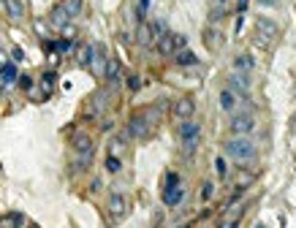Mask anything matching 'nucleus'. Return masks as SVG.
<instances>
[{
    "instance_id": "nucleus-1",
    "label": "nucleus",
    "mask_w": 296,
    "mask_h": 228,
    "mask_svg": "<svg viewBox=\"0 0 296 228\" xmlns=\"http://www.w3.org/2000/svg\"><path fill=\"white\" fill-rule=\"evenodd\" d=\"M223 152H226L228 158H234V160H250L255 155V147H253L250 138L234 136V138H228L226 144H223Z\"/></svg>"
},
{
    "instance_id": "nucleus-2",
    "label": "nucleus",
    "mask_w": 296,
    "mask_h": 228,
    "mask_svg": "<svg viewBox=\"0 0 296 228\" xmlns=\"http://www.w3.org/2000/svg\"><path fill=\"white\" fill-rule=\"evenodd\" d=\"M199 136H201V125L193 122V120H182L179 122V138H182V147L185 152H193L199 147Z\"/></svg>"
},
{
    "instance_id": "nucleus-3",
    "label": "nucleus",
    "mask_w": 296,
    "mask_h": 228,
    "mask_svg": "<svg viewBox=\"0 0 296 228\" xmlns=\"http://www.w3.org/2000/svg\"><path fill=\"white\" fill-rule=\"evenodd\" d=\"M275 35H277V25L272 19H255V44H258V46H264L266 49L269 44L275 41Z\"/></svg>"
},
{
    "instance_id": "nucleus-4",
    "label": "nucleus",
    "mask_w": 296,
    "mask_h": 228,
    "mask_svg": "<svg viewBox=\"0 0 296 228\" xmlns=\"http://www.w3.org/2000/svg\"><path fill=\"white\" fill-rule=\"evenodd\" d=\"M253 128H255V120L250 114H234L231 122H228V131L234 136H248V133H253Z\"/></svg>"
},
{
    "instance_id": "nucleus-5",
    "label": "nucleus",
    "mask_w": 296,
    "mask_h": 228,
    "mask_svg": "<svg viewBox=\"0 0 296 228\" xmlns=\"http://www.w3.org/2000/svg\"><path fill=\"white\" fill-rule=\"evenodd\" d=\"M228 87H231L236 95H245V98L250 95V79L242 74V71H231V74H228Z\"/></svg>"
},
{
    "instance_id": "nucleus-6",
    "label": "nucleus",
    "mask_w": 296,
    "mask_h": 228,
    "mask_svg": "<svg viewBox=\"0 0 296 228\" xmlns=\"http://www.w3.org/2000/svg\"><path fill=\"white\" fill-rule=\"evenodd\" d=\"M193 111H196V104H193V98H179L171 104V114L182 122V120H193Z\"/></svg>"
},
{
    "instance_id": "nucleus-7",
    "label": "nucleus",
    "mask_w": 296,
    "mask_h": 228,
    "mask_svg": "<svg viewBox=\"0 0 296 228\" xmlns=\"http://www.w3.org/2000/svg\"><path fill=\"white\" fill-rule=\"evenodd\" d=\"M16 79H19V76H16V65L3 57V62H0V84H3V92H6L8 87H14Z\"/></svg>"
},
{
    "instance_id": "nucleus-8",
    "label": "nucleus",
    "mask_w": 296,
    "mask_h": 228,
    "mask_svg": "<svg viewBox=\"0 0 296 228\" xmlns=\"http://www.w3.org/2000/svg\"><path fill=\"white\" fill-rule=\"evenodd\" d=\"M68 22H71V16H68V11H65L62 6L52 8V14H49V25H52V28L62 30V28H68Z\"/></svg>"
},
{
    "instance_id": "nucleus-9",
    "label": "nucleus",
    "mask_w": 296,
    "mask_h": 228,
    "mask_svg": "<svg viewBox=\"0 0 296 228\" xmlns=\"http://www.w3.org/2000/svg\"><path fill=\"white\" fill-rule=\"evenodd\" d=\"M147 133H150V128H147V120L144 117H131V122H128V136L133 138H144Z\"/></svg>"
},
{
    "instance_id": "nucleus-10",
    "label": "nucleus",
    "mask_w": 296,
    "mask_h": 228,
    "mask_svg": "<svg viewBox=\"0 0 296 228\" xmlns=\"http://www.w3.org/2000/svg\"><path fill=\"white\" fill-rule=\"evenodd\" d=\"M158 52L160 55H177V33H166L163 38H158Z\"/></svg>"
},
{
    "instance_id": "nucleus-11",
    "label": "nucleus",
    "mask_w": 296,
    "mask_h": 228,
    "mask_svg": "<svg viewBox=\"0 0 296 228\" xmlns=\"http://www.w3.org/2000/svg\"><path fill=\"white\" fill-rule=\"evenodd\" d=\"M3 11L8 19H22L25 16V3L22 0H3Z\"/></svg>"
},
{
    "instance_id": "nucleus-12",
    "label": "nucleus",
    "mask_w": 296,
    "mask_h": 228,
    "mask_svg": "<svg viewBox=\"0 0 296 228\" xmlns=\"http://www.w3.org/2000/svg\"><path fill=\"white\" fill-rule=\"evenodd\" d=\"M125 209H128V204H125V196H123V193H111V196H109V212H111V217H123Z\"/></svg>"
},
{
    "instance_id": "nucleus-13",
    "label": "nucleus",
    "mask_w": 296,
    "mask_h": 228,
    "mask_svg": "<svg viewBox=\"0 0 296 228\" xmlns=\"http://www.w3.org/2000/svg\"><path fill=\"white\" fill-rule=\"evenodd\" d=\"M182 196H185V190H182L179 185L163 187V204H166V207H177L179 201H182Z\"/></svg>"
},
{
    "instance_id": "nucleus-14",
    "label": "nucleus",
    "mask_w": 296,
    "mask_h": 228,
    "mask_svg": "<svg viewBox=\"0 0 296 228\" xmlns=\"http://www.w3.org/2000/svg\"><path fill=\"white\" fill-rule=\"evenodd\" d=\"M74 150L79 152V155H93V138H90L87 133H76L74 136Z\"/></svg>"
},
{
    "instance_id": "nucleus-15",
    "label": "nucleus",
    "mask_w": 296,
    "mask_h": 228,
    "mask_svg": "<svg viewBox=\"0 0 296 228\" xmlns=\"http://www.w3.org/2000/svg\"><path fill=\"white\" fill-rule=\"evenodd\" d=\"M136 41L141 44V46H150V44L155 41V33H152V25H147V22H139V30H136Z\"/></svg>"
},
{
    "instance_id": "nucleus-16",
    "label": "nucleus",
    "mask_w": 296,
    "mask_h": 228,
    "mask_svg": "<svg viewBox=\"0 0 296 228\" xmlns=\"http://www.w3.org/2000/svg\"><path fill=\"white\" fill-rule=\"evenodd\" d=\"M218 101H220V109H223V111H234V106H236V92L231 90V87H226V90H220Z\"/></svg>"
},
{
    "instance_id": "nucleus-17",
    "label": "nucleus",
    "mask_w": 296,
    "mask_h": 228,
    "mask_svg": "<svg viewBox=\"0 0 296 228\" xmlns=\"http://www.w3.org/2000/svg\"><path fill=\"white\" fill-rule=\"evenodd\" d=\"M104 76H106V82H109V84H117V82H120V62L114 60V57H109Z\"/></svg>"
},
{
    "instance_id": "nucleus-18",
    "label": "nucleus",
    "mask_w": 296,
    "mask_h": 228,
    "mask_svg": "<svg viewBox=\"0 0 296 228\" xmlns=\"http://www.w3.org/2000/svg\"><path fill=\"white\" fill-rule=\"evenodd\" d=\"M204 44H209L212 49H220V44H223V35L218 33L215 28H204Z\"/></svg>"
},
{
    "instance_id": "nucleus-19",
    "label": "nucleus",
    "mask_w": 296,
    "mask_h": 228,
    "mask_svg": "<svg viewBox=\"0 0 296 228\" xmlns=\"http://www.w3.org/2000/svg\"><path fill=\"white\" fill-rule=\"evenodd\" d=\"M52 87H55V74H52V71H47V74L41 76V101L44 98H49V92H52Z\"/></svg>"
},
{
    "instance_id": "nucleus-20",
    "label": "nucleus",
    "mask_w": 296,
    "mask_h": 228,
    "mask_svg": "<svg viewBox=\"0 0 296 228\" xmlns=\"http://www.w3.org/2000/svg\"><path fill=\"white\" fill-rule=\"evenodd\" d=\"M253 65H255V60L250 55H236L234 57V68L242 71V74H245V71H253Z\"/></svg>"
},
{
    "instance_id": "nucleus-21",
    "label": "nucleus",
    "mask_w": 296,
    "mask_h": 228,
    "mask_svg": "<svg viewBox=\"0 0 296 228\" xmlns=\"http://www.w3.org/2000/svg\"><path fill=\"white\" fill-rule=\"evenodd\" d=\"M174 60H177V65H187V68H190V65H196V62H199V57L193 55L190 49H182V52H177V57H174Z\"/></svg>"
},
{
    "instance_id": "nucleus-22",
    "label": "nucleus",
    "mask_w": 296,
    "mask_h": 228,
    "mask_svg": "<svg viewBox=\"0 0 296 228\" xmlns=\"http://www.w3.org/2000/svg\"><path fill=\"white\" fill-rule=\"evenodd\" d=\"M93 57H95V49H93V46H82V49H79V65L87 68L90 62H93Z\"/></svg>"
},
{
    "instance_id": "nucleus-23",
    "label": "nucleus",
    "mask_w": 296,
    "mask_h": 228,
    "mask_svg": "<svg viewBox=\"0 0 296 228\" xmlns=\"http://www.w3.org/2000/svg\"><path fill=\"white\" fill-rule=\"evenodd\" d=\"M90 160H93V155H79V152H76V158H74V171H84V168L90 166Z\"/></svg>"
},
{
    "instance_id": "nucleus-24",
    "label": "nucleus",
    "mask_w": 296,
    "mask_h": 228,
    "mask_svg": "<svg viewBox=\"0 0 296 228\" xmlns=\"http://www.w3.org/2000/svg\"><path fill=\"white\" fill-rule=\"evenodd\" d=\"M62 8H65V11H68V16L74 19V16L82 11V0H65V3H62Z\"/></svg>"
},
{
    "instance_id": "nucleus-25",
    "label": "nucleus",
    "mask_w": 296,
    "mask_h": 228,
    "mask_svg": "<svg viewBox=\"0 0 296 228\" xmlns=\"http://www.w3.org/2000/svg\"><path fill=\"white\" fill-rule=\"evenodd\" d=\"M120 168H123V160H120L117 155H109V158H106V171H111V174H117Z\"/></svg>"
},
{
    "instance_id": "nucleus-26",
    "label": "nucleus",
    "mask_w": 296,
    "mask_h": 228,
    "mask_svg": "<svg viewBox=\"0 0 296 228\" xmlns=\"http://www.w3.org/2000/svg\"><path fill=\"white\" fill-rule=\"evenodd\" d=\"M199 196H201V201H209V198L215 196V185H212V182H201Z\"/></svg>"
},
{
    "instance_id": "nucleus-27",
    "label": "nucleus",
    "mask_w": 296,
    "mask_h": 228,
    "mask_svg": "<svg viewBox=\"0 0 296 228\" xmlns=\"http://www.w3.org/2000/svg\"><path fill=\"white\" fill-rule=\"evenodd\" d=\"M147 8H150V0H139V19H141V22H144Z\"/></svg>"
},
{
    "instance_id": "nucleus-28",
    "label": "nucleus",
    "mask_w": 296,
    "mask_h": 228,
    "mask_svg": "<svg viewBox=\"0 0 296 228\" xmlns=\"http://www.w3.org/2000/svg\"><path fill=\"white\" fill-rule=\"evenodd\" d=\"M215 168H218V174H220V177H226V160H223V158H218V160H215Z\"/></svg>"
},
{
    "instance_id": "nucleus-29",
    "label": "nucleus",
    "mask_w": 296,
    "mask_h": 228,
    "mask_svg": "<svg viewBox=\"0 0 296 228\" xmlns=\"http://www.w3.org/2000/svg\"><path fill=\"white\" fill-rule=\"evenodd\" d=\"M239 226V214H234L231 220H226V223H220V228H236Z\"/></svg>"
},
{
    "instance_id": "nucleus-30",
    "label": "nucleus",
    "mask_w": 296,
    "mask_h": 228,
    "mask_svg": "<svg viewBox=\"0 0 296 228\" xmlns=\"http://www.w3.org/2000/svg\"><path fill=\"white\" fill-rule=\"evenodd\" d=\"M19 84H22V87H25V90H33V79H30V76H19Z\"/></svg>"
},
{
    "instance_id": "nucleus-31",
    "label": "nucleus",
    "mask_w": 296,
    "mask_h": 228,
    "mask_svg": "<svg viewBox=\"0 0 296 228\" xmlns=\"http://www.w3.org/2000/svg\"><path fill=\"white\" fill-rule=\"evenodd\" d=\"M68 49H71L68 38H60V41H57V52H68Z\"/></svg>"
},
{
    "instance_id": "nucleus-32",
    "label": "nucleus",
    "mask_w": 296,
    "mask_h": 228,
    "mask_svg": "<svg viewBox=\"0 0 296 228\" xmlns=\"http://www.w3.org/2000/svg\"><path fill=\"white\" fill-rule=\"evenodd\" d=\"M11 55H14V60H25V52H22L19 46H14V49H11Z\"/></svg>"
},
{
    "instance_id": "nucleus-33",
    "label": "nucleus",
    "mask_w": 296,
    "mask_h": 228,
    "mask_svg": "<svg viewBox=\"0 0 296 228\" xmlns=\"http://www.w3.org/2000/svg\"><path fill=\"white\" fill-rule=\"evenodd\" d=\"M177 185V174H166V187Z\"/></svg>"
},
{
    "instance_id": "nucleus-34",
    "label": "nucleus",
    "mask_w": 296,
    "mask_h": 228,
    "mask_svg": "<svg viewBox=\"0 0 296 228\" xmlns=\"http://www.w3.org/2000/svg\"><path fill=\"white\" fill-rule=\"evenodd\" d=\"M128 87H131V90H139L141 84H139V79H136V76H131V79H128Z\"/></svg>"
},
{
    "instance_id": "nucleus-35",
    "label": "nucleus",
    "mask_w": 296,
    "mask_h": 228,
    "mask_svg": "<svg viewBox=\"0 0 296 228\" xmlns=\"http://www.w3.org/2000/svg\"><path fill=\"white\" fill-rule=\"evenodd\" d=\"M35 30H38L41 35H47V25H44V22H35Z\"/></svg>"
},
{
    "instance_id": "nucleus-36",
    "label": "nucleus",
    "mask_w": 296,
    "mask_h": 228,
    "mask_svg": "<svg viewBox=\"0 0 296 228\" xmlns=\"http://www.w3.org/2000/svg\"><path fill=\"white\" fill-rule=\"evenodd\" d=\"M11 223H14V226H22V214L14 212V214H11Z\"/></svg>"
},
{
    "instance_id": "nucleus-37",
    "label": "nucleus",
    "mask_w": 296,
    "mask_h": 228,
    "mask_svg": "<svg viewBox=\"0 0 296 228\" xmlns=\"http://www.w3.org/2000/svg\"><path fill=\"white\" fill-rule=\"evenodd\" d=\"M236 8H239V14H242V11L248 8V0H236Z\"/></svg>"
},
{
    "instance_id": "nucleus-38",
    "label": "nucleus",
    "mask_w": 296,
    "mask_h": 228,
    "mask_svg": "<svg viewBox=\"0 0 296 228\" xmlns=\"http://www.w3.org/2000/svg\"><path fill=\"white\" fill-rule=\"evenodd\" d=\"M258 3H264V6H275V0H258Z\"/></svg>"
},
{
    "instance_id": "nucleus-39",
    "label": "nucleus",
    "mask_w": 296,
    "mask_h": 228,
    "mask_svg": "<svg viewBox=\"0 0 296 228\" xmlns=\"http://www.w3.org/2000/svg\"><path fill=\"white\" fill-rule=\"evenodd\" d=\"M215 3H218V6H226V3H228V0H215Z\"/></svg>"
},
{
    "instance_id": "nucleus-40",
    "label": "nucleus",
    "mask_w": 296,
    "mask_h": 228,
    "mask_svg": "<svg viewBox=\"0 0 296 228\" xmlns=\"http://www.w3.org/2000/svg\"><path fill=\"white\" fill-rule=\"evenodd\" d=\"M28 228H38V226H35V223H30V226H28Z\"/></svg>"
},
{
    "instance_id": "nucleus-41",
    "label": "nucleus",
    "mask_w": 296,
    "mask_h": 228,
    "mask_svg": "<svg viewBox=\"0 0 296 228\" xmlns=\"http://www.w3.org/2000/svg\"><path fill=\"white\" fill-rule=\"evenodd\" d=\"M177 228H187V226H177Z\"/></svg>"
},
{
    "instance_id": "nucleus-42",
    "label": "nucleus",
    "mask_w": 296,
    "mask_h": 228,
    "mask_svg": "<svg viewBox=\"0 0 296 228\" xmlns=\"http://www.w3.org/2000/svg\"><path fill=\"white\" fill-rule=\"evenodd\" d=\"M294 98H296V87H294Z\"/></svg>"
}]
</instances>
